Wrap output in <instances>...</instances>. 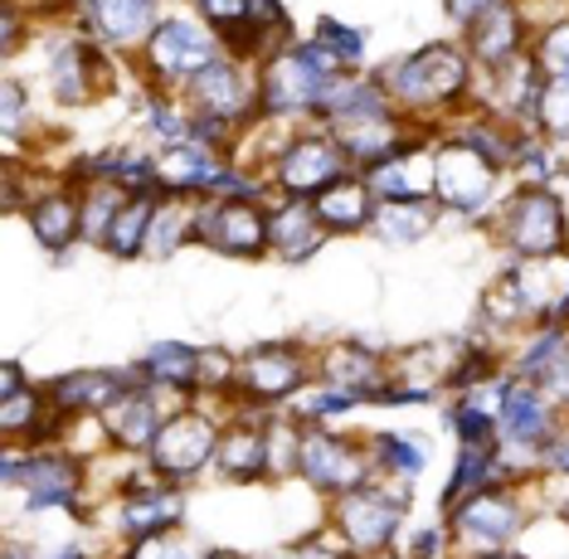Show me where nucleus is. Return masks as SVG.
<instances>
[{"label": "nucleus", "instance_id": "a878e982", "mask_svg": "<svg viewBox=\"0 0 569 559\" xmlns=\"http://www.w3.org/2000/svg\"><path fill=\"white\" fill-rule=\"evenodd\" d=\"M63 419L49 405V389L24 380L20 389H6L0 395V433L6 443H20V448H40V443H54Z\"/></svg>", "mask_w": 569, "mask_h": 559}, {"label": "nucleus", "instance_id": "37998d69", "mask_svg": "<svg viewBox=\"0 0 569 559\" xmlns=\"http://www.w3.org/2000/svg\"><path fill=\"white\" fill-rule=\"evenodd\" d=\"M540 472H546V477H565V482H569V423L550 438L546 448H540Z\"/></svg>", "mask_w": 569, "mask_h": 559}, {"label": "nucleus", "instance_id": "20e7f679", "mask_svg": "<svg viewBox=\"0 0 569 559\" xmlns=\"http://www.w3.org/2000/svg\"><path fill=\"white\" fill-rule=\"evenodd\" d=\"M433 166H438V186L433 204L443 210V219H462V224H487L497 214V204L511 194V176L497 161H487L477 147H468L462 137L438 132L433 141Z\"/></svg>", "mask_w": 569, "mask_h": 559}, {"label": "nucleus", "instance_id": "2f4dec72", "mask_svg": "<svg viewBox=\"0 0 569 559\" xmlns=\"http://www.w3.org/2000/svg\"><path fill=\"white\" fill-rule=\"evenodd\" d=\"M497 482H516L501 443H491V448H458V462H452V477L443 487V506L472 497V491H482V487H497Z\"/></svg>", "mask_w": 569, "mask_h": 559}, {"label": "nucleus", "instance_id": "4be33fe9", "mask_svg": "<svg viewBox=\"0 0 569 559\" xmlns=\"http://www.w3.org/2000/svg\"><path fill=\"white\" fill-rule=\"evenodd\" d=\"M462 49L477 69H501L530 49V16L521 0H497L487 16H477L462 30Z\"/></svg>", "mask_w": 569, "mask_h": 559}, {"label": "nucleus", "instance_id": "c9c22d12", "mask_svg": "<svg viewBox=\"0 0 569 559\" xmlns=\"http://www.w3.org/2000/svg\"><path fill=\"white\" fill-rule=\"evenodd\" d=\"M214 545H204L190 526H176V530H161V536H147V540H127L112 559H210Z\"/></svg>", "mask_w": 569, "mask_h": 559}, {"label": "nucleus", "instance_id": "aec40b11", "mask_svg": "<svg viewBox=\"0 0 569 559\" xmlns=\"http://www.w3.org/2000/svg\"><path fill=\"white\" fill-rule=\"evenodd\" d=\"M565 423H569V413L555 405L546 389L507 375V389H501V405H497V438H501V448L540 452Z\"/></svg>", "mask_w": 569, "mask_h": 559}, {"label": "nucleus", "instance_id": "de8ad7c7", "mask_svg": "<svg viewBox=\"0 0 569 559\" xmlns=\"http://www.w3.org/2000/svg\"><path fill=\"white\" fill-rule=\"evenodd\" d=\"M0 559H44V555H34V550H24V545L6 540V555H0Z\"/></svg>", "mask_w": 569, "mask_h": 559}, {"label": "nucleus", "instance_id": "2eb2a0df", "mask_svg": "<svg viewBox=\"0 0 569 559\" xmlns=\"http://www.w3.org/2000/svg\"><path fill=\"white\" fill-rule=\"evenodd\" d=\"M196 243L253 263L268 253V200H229V194H200Z\"/></svg>", "mask_w": 569, "mask_h": 559}, {"label": "nucleus", "instance_id": "c756f323", "mask_svg": "<svg viewBox=\"0 0 569 559\" xmlns=\"http://www.w3.org/2000/svg\"><path fill=\"white\" fill-rule=\"evenodd\" d=\"M196 219H200L196 194H161L157 214H151V229H147V253L141 258H151V263L176 258L186 243H196Z\"/></svg>", "mask_w": 569, "mask_h": 559}, {"label": "nucleus", "instance_id": "412c9836", "mask_svg": "<svg viewBox=\"0 0 569 559\" xmlns=\"http://www.w3.org/2000/svg\"><path fill=\"white\" fill-rule=\"evenodd\" d=\"M317 380L336 385V389H351V395H360L366 405H375V399L390 389L395 370H390V356H385V350L346 336V341L317 346Z\"/></svg>", "mask_w": 569, "mask_h": 559}, {"label": "nucleus", "instance_id": "7ed1b4c3", "mask_svg": "<svg viewBox=\"0 0 569 559\" xmlns=\"http://www.w3.org/2000/svg\"><path fill=\"white\" fill-rule=\"evenodd\" d=\"M482 229L511 263H565L569 258V210L555 186H511Z\"/></svg>", "mask_w": 569, "mask_h": 559}, {"label": "nucleus", "instance_id": "473e14b6", "mask_svg": "<svg viewBox=\"0 0 569 559\" xmlns=\"http://www.w3.org/2000/svg\"><path fill=\"white\" fill-rule=\"evenodd\" d=\"M157 200H161V190L132 194V200L118 210V219L108 224L98 249L108 258H118V263H137V258L147 253V229H151V214H157Z\"/></svg>", "mask_w": 569, "mask_h": 559}, {"label": "nucleus", "instance_id": "9b49d317", "mask_svg": "<svg viewBox=\"0 0 569 559\" xmlns=\"http://www.w3.org/2000/svg\"><path fill=\"white\" fill-rule=\"evenodd\" d=\"M118 63L127 59H112L108 49H98L79 24L54 34L44 54V83H49V98L59 108H88V102H102L118 88Z\"/></svg>", "mask_w": 569, "mask_h": 559}, {"label": "nucleus", "instance_id": "a211bd4d", "mask_svg": "<svg viewBox=\"0 0 569 559\" xmlns=\"http://www.w3.org/2000/svg\"><path fill=\"white\" fill-rule=\"evenodd\" d=\"M327 132L341 141V151L351 156L356 171H370V166H380L385 156L405 151L409 141L423 137V127L405 117L390 102V108H370V112H346V117H331V122H321Z\"/></svg>", "mask_w": 569, "mask_h": 559}, {"label": "nucleus", "instance_id": "f3484780", "mask_svg": "<svg viewBox=\"0 0 569 559\" xmlns=\"http://www.w3.org/2000/svg\"><path fill=\"white\" fill-rule=\"evenodd\" d=\"M161 20H166V0H83L79 6V30L98 49H108L112 59L127 63L147 49V39L157 34Z\"/></svg>", "mask_w": 569, "mask_h": 559}, {"label": "nucleus", "instance_id": "09e8293b", "mask_svg": "<svg viewBox=\"0 0 569 559\" xmlns=\"http://www.w3.org/2000/svg\"><path fill=\"white\" fill-rule=\"evenodd\" d=\"M555 511H560V521L569 526V491H565V497H560V506H555Z\"/></svg>", "mask_w": 569, "mask_h": 559}, {"label": "nucleus", "instance_id": "3c124183", "mask_svg": "<svg viewBox=\"0 0 569 559\" xmlns=\"http://www.w3.org/2000/svg\"><path fill=\"white\" fill-rule=\"evenodd\" d=\"M210 559H243V555H234V550H210Z\"/></svg>", "mask_w": 569, "mask_h": 559}, {"label": "nucleus", "instance_id": "bb28decb", "mask_svg": "<svg viewBox=\"0 0 569 559\" xmlns=\"http://www.w3.org/2000/svg\"><path fill=\"white\" fill-rule=\"evenodd\" d=\"M312 210L321 219V229H327L331 239H341V233H370V219H375V210H380V200H375L366 176L346 171L341 180H331V186L317 194Z\"/></svg>", "mask_w": 569, "mask_h": 559}, {"label": "nucleus", "instance_id": "5701e85b", "mask_svg": "<svg viewBox=\"0 0 569 559\" xmlns=\"http://www.w3.org/2000/svg\"><path fill=\"white\" fill-rule=\"evenodd\" d=\"M433 141L438 137H419L409 141L405 151L385 156L380 166L360 171L370 180L375 200H433V186H438V166H433Z\"/></svg>", "mask_w": 569, "mask_h": 559}, {"label": "nucleus", "instance_id": "dca6fc26", "mask_svg": "<svg viewBox=\"0 0 569 559\" xmlns=\"http://www.w3.org/2000/svg\"><path fill=\"white\" fill-rule=\"evenodd\" d=\"M282 409H258L234 399L219 433V452L210 472L229 487H249V482H268V443H273V419Z\"/></svg>", "mask_w": 569, "mask_h": 559}, {"label": "nucleus", "instance_id": "4c0bfd02", "mask_svg": "<svg viewBox=\"0 0 569 559\" xmlns=\"http://www.w3.org/2000/svg\"><path fill=\"white\" fill-rule=\"evenodd\" d=\"M530 59L540 63L546 78H569V16L530 30Z\"/></svg>", "mask_w": 569, "mask_h": 559}, {"label": "nucleus", "instance_id": "58836bf2", "mask_svg": "<svg viewBox=\"0 0 569 559\" xmlns=\"http://www.w3.org/2000/svg\"><path fill=\"white\" fill-rule=\"evenodd\" d=\"M536 132L569 151V78H546L536 102Z\"/></svg>", "mask_w": 569, "mask_h": 559}, {"label": "nucleus", "instance_id": "1a4fd4ad", "mask_svg": "<svg viewBox=\"0 0 569 559\" xmlns=\"http://www.w3.org/2000/svg\"><path fill=\"white\" fill-rule=\"evenodd\" d=\"M375 452L366 433H336V428H302L297 443V482H307L321 501L375 482Z\"/></svg>", "mask_w": 569, "mask_h": 559}, {"label": "nucleus", "instance_id": "ea45409f", "mask_svg": "<svg viewBox=\"0 0 569 559\" xmlns=\"http://www.w3.org/2000/svg\"><path fill=\"white\" fill-rule=\"evenodd\" d=\"M249 6L253 0H190V10L224 39V49H234L243 30H249Z\"/></svg>", "mask_w": 569, "mask_h": 559}, {"label": "nucleus", "instance_id": "6e6552de", "mask_svg": "<svg viewBox=\"0 0 569 559\" xmlns=\"http://www.w3.org/2000/svg\"><path fill=\"white\" fill-rule=\"evenodd\" d=\"M229 409L234 405H224V399L196 395V405L171 413V419L161 423V433L151 438V448H147L151 472H161L166 482H176V487H190L200 472H210Z\"/></svg>", "mask_w": 569, "mask_h": 559}, {"label": "nucleus", "instance_id": "72a5a7b5", "mask_svg": "<svg viewBox=\"0 0 569 559\" xmlns=\"http://www.w3.org/2000/svg\"><path fill=\"white\" fill-rule=\"evenodd\" d=\"M141 375L151 385H166V389H186L196 395V375H200V346L190 341H151L141 350Z\"/></svg>", "mask_w": 569, "mask_h": 559}, {"label": "nucleus", "instance_id": "f257e3e1", "mask_svg": "<svg viewBox=\"0 0 569 559\" xmlns=\"http://www.w3.org/2000/svg\"><path fill=\"white\" fill-rule=\"evenodd\" d=\"M380 83L390 88L395 108L413 117L419 127H443L448 117L472 108V88H477V63L468 59L462 39H433V44L413 49V54L395 59L380 69Z\"/></svg>", "mask_w": 569, "mask_h": 559}, {"label": "nucleus", "instance_id": "c03bdc74", "mask_svg": "<svg viewBox=\"0 0 569 559\" xmlns=\"http://www.w3.org/2000/svg\"><path fill=\"white\" fill-rule=\"evenodd\" d=\"M497 6V0H443V10H448V20L458 24V30H468V24L477 16H487V10Z\"/></svg>", "mask_w": 569, "mask_h": 559}, {"label": "nucleus", "instance_id": "b1692460", "mask_svg": "<svg viewBox=\"0 0 569 559\" xmlns=\"http://www.w3.org/2000/svg\"><path fill=\"white\" fill-rule=\"evenodd\" d=\"M234 156L219 151V147H204V141H180V147H161L157 151V186L161 194H214L219 176L229 171Z\"/></svg>", "mask_w": 569, "mask_h": 559}, {"label": "nucleus", "instance_id": "f704fd0d", "mask_svg": "<svg viewBox=\"0 0 569 559\" xmlns=\"http://www.w3.org/2000/svg\"><path fill=\"white\" fill-rule=\"evenodd\" d=\"M356 409H366V399H360V395L312 380L282 413H288V419H297L302 428H336V423L346 419V413H356Z\"/></svg>", "mask_w": 569, "mask_h": 559}, {"label": "nucleus", "instance_id": "423d86ee", "mask_svg": "<svg viewBox=\"0 0 569 559\" xmlns=\"http://www.w3.org/2000/svg\"><path fill=\"white\" fill-rule=\"evenodd\" d=\"M336 78H341V69L321 54V44L312 34L278 49L273 59L258 63L263 117H278V122H321V108H327V93Z\"/></svg>", "mask_w": 569, "mask_h": 559}, {"label": "nucleus", "instance_id": "f8f14e48", "mask_svg": "<svg viewBox=\"0 0 569 559\" xmlns=\"http://www.w3.org/2000/svg\"><path fill=\"white\" fill-rule=\"evenodd\" d=\"M180 98L190 102L196 117H210V122H224L234 132H249V127L263 117V83H258V63L239 59V54H219L210 69L196 73Z\"/></svg>", "mask_w": 569, "mask_h": 559}, {"label": "nucleus", "instance_id": "0eeeda50", "mask_svg": "<svg viewBox=\"0 0 569 559\" xmlns=\"http://www.w3.org/2000/svg\"><path fill=\"white\" fill-rule=\"evenodd\" d=\"M219 54H229L224 39L204 24L196 10H171L157 34L147 39V49L132 59L141 88H161V93H180L196 73H204Z\"/></svg>", "mask_w": 569, "mask_h": 559}, {"label": "nucleus", "instance_id": "7c9ffc66", "mask_svg": "<svg viewBox=\"0 0 569 559\" xmlns=\"http://www.w3.org/2000/svg\"><path fill=\"white\" fill-rule=\"evenodd\" d=\"M370 438V452H375V472L380 482H399V487H413L429 467L433 448L423 443V433H405V428H385V433H366Z\"/></svg>", "mask_w": 569, "mask_h": 559}, {"label": "nucleus", "instance_id": "79ce46f5", "mask_svg": "<svg viewBox=\"0 0 569 559\" xmlns=\"http://www.w3.org/2000/svg\"><path fill=\"white\" fill-rule=\"evenodd\" d=\"M288 559H360V555H356V550H346V545L336 540L327 526H321L312 540H302L297 550H288Z\"/></svg>", "mask_w": 569, "mask_h": 559}, {"label": "nucleus", "instance_id": "8fccbe9b", "mask_svg": "<svg viewBox=\"0 0 569 559\" xmlns=\"http://www.w3.org/2000/svg\"><path fill=\"white\" fill-rule=\"evenodd\" d=\"M482 559H526L521 550H501V555H482Z\"/></svg>", "mask_w": 569, "mask_h": 559}, {"label": "nucleus", "instance_id": "393cba45", "mask_svg": "<svg viewBox=\"0 0 569 559\" xmlns=\"http://www.w3.org/2000/svg\"><path fill=\"white\" fill-rule=\"evenodd\" d=\"M331 233L321 229V219L312 210V200H297V194H273L268 200V253L278 263H307L321 253Z\"/></svg>", "mask_w": 569, "mask_h": 559}, {"label": "nucleus", "instance_id": "49530a36", "mask_svg": "<svg viewBox=\"0 0 569 559\" xmlns=\"http://www.w3.org/2000/svg\"><path fill=\"white\" fill-rule=\"evenodd\" d=\"M44 559H93V555H88L83 545H59V550H54V555H44Z\"/></svg>", "mask_w": 569, "mask_h": 559}, {"label": "nucleus", "instance_id": "cd10ccee", "mask_svg": "<svg viewBox=\"0 0 569 559\" xmlns=\"http://www.w3.org/2000/svg\"><path fill=\"white\" fill-rule=\"evenodd\" d=\"M122 385H127V370H69V375H59V380H49L44 389H49L54 413L69 423V419H93V413H102L122 395Z\"/></svg>", "mask_w": 569, "mask_h": 559}, {"label": "nucleus", "instance_id": "c85d7f7f", "mask_svg": "<svg viewBox=\"0 0 569 559\" xmlns=\"http://www.w3.org/2000/svg\"><path fill=\"white\" fill-rule=\"evenodd\" d=\"M438 224H443V210L433 200H385L370 219V239L390 243V249H413V243L433 239Z\"/></svg>", "mask_w": 569, "mask_h": 559}, {"label": "nucleus", "instance_id": "603ef678", "mask_svg": "<svg viewBox=\"0 0 569 559\" xmlns=\"http://www.w3.org/2000/svg\"><path fill=\"white\" fill-rule=\"evenodd\" d=\"M63 6H69V10H79V6H83V0H63Z\"/></svg>", "mask_w": 569, "mask_h": 559}, {"label": "nucleus", "instance_id": "f03ea898", "mask_svg": "<svg viewBox=\"0 0 569 559\" xmlns=\"http://www.w3.org/2000/svg\"><path fill=\"white\" fill-rule=\"evenodd\" d=\"M536 482H497V487H482V491H472V497L443 506L452 559H482V555L516 550L526 526L536 521V506H530Z\"/></svg>", "mask_w": 569, "mask_h": 559}, {"label": "nucleus", "instance_id": "a18cd8bd", "mask_svg": "<svg viewBox=\"0 0 569 559\" xmlns=\"http://www.w3.org/2000/svg\"><path fill=\"white\" fill-rule=\"evenodd\" d=\"M24 385V366L20 360H6V366H0V395H6V389H20Z\"/></svg>", "mask_w": 569, "mask_h": 559}, {"label": "nucleus", "instance_id": "9d476101", "mask_svg": "<svg viewBox=\"0 0 569 559\" xmlns=\"http://www.w3.org/2000/svg\"><path fill=\"white\" fill-rule=\"evenodd\" d=\"M317 380V350L307 341H258L239 356L234 399L258 409H288Z\"/></svg>", "mask_w": 569, "mask_h": 559}, {"label": "nucleus", "instance_id": "39448f33", "mask_svg": "<svg viewBox=\"0 0 569 559\" xmlns=\"http://www.w3.org/2000/svg\"><path fill=\"white\" fill-rule=\"evenodd\" d=\"M409 491L413 487L380 482V477H375V482L327 501V521L321 526L360 559H380V555L399 550V540H405V530H409Z\"/></svg>", "mask_w": 569, "mask_h": 559}, {"label": "nucleus", "instance_id": "e433bc0d", "mask_svg": "<svg viewBox=\"0 0 569 559\" xmlns=\"http://www.w3.org/2000/svg\"><path fill=\"white\" fill-rule=\"evenodd\" d=\"M312 39L321 44V54H327L341 73H360L366 69V34L356 30V24H341V20H317Z\"/></svg>", "mask_w": 569, "mask_h": 559}, {"label": "nucleus", "instance_id": "6ab92c4d", "mask_svg": "<svg viewBox=\"0 0 569 559\" xmlns=\"http://www.w3.org/2000/svg\"><path fill=\"white\" fill-rule=\"evenodd\" d=\"M24 229L49 258H63L73 243H83V190L63 171H49L24 204Z\"/></svg>", "mask_w": 569, "mask_h": 559}, {"label": "nucleus", "instance_id": "ddd939ff", "mask_svg": "<svg viewBox=\"0 0 569 559\" xmlns=\"http://www.w3.org/2000/svg\"><path fill=\"white\" fill-rule=\"evenodd\" d=\"M16 491L30 516H73V521H88V458H79V452L63 443L30 448Z\"/></svg>", "mask_w": 569, "mask_h": 559}, {"label": "nucleus", "instance_id": "a19ab883", "mask_svg": "<svg viewBox=\"0 0 569 559\" xmlns=\"http://www.w3.org/2000/svg\"><path fill=\"white\" fill-rule=\"evenodd\" d=\"M0 127H6V156H16L24 127H34V102L20 78H6V88H0Z\"/></svg>", "mask_w": 569, "mask_h": 559}, {"label": "nucleus", "instance_id": "4468645a", "mask_svg": "<svg viewBox=\"0 0 569 559\" xmlns=\"http://www.w3.org/2000/svg\"><path fill=\"white\" fill-rule=\"evenodd\" d=\"M346 171H356L351 156L341 151L321 122H307L297 127L292 141L278 151V161L268 166V190L273 194H297V200H317L331 180H341Z\"/></svg>", "mask_w": 569, "mask_h": 559}]
</instances>
